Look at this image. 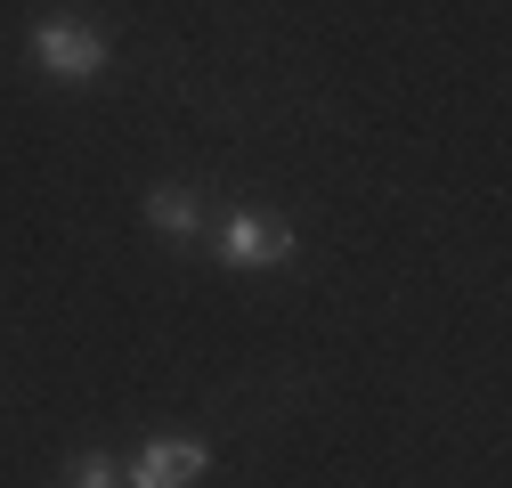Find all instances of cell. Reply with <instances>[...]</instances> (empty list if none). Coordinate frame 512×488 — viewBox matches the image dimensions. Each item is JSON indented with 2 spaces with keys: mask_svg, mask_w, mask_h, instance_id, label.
I'll return each instance as SVG.
<instances>
[{
  "mask_svg": "<svg viewBox=\"0 0 512 488\" xmlns=\"http://www.w3.org/2000/svg\"><path fill=\"white\" fill-rule=\"evenodd\" d=\"M25 49H33V66H41L49 82H98V74H106V57H114L106 33H98L90 17H41Z\"/></svg>",
  "mask_w": 512,
  "mask_h": 488,
  "instance_id": "6da1fadb",
  "label": "cell"
},
{
  "mask_svg": "<svg viewBox=\"0 0 512 488\" xmlns=\"http://www.w3.org/2000/svg\"><path fill=\"white\" fill-rule=\"evenodd\" d=\"M212 253H220L228 269H285V261H293V228H285L277 212H228L220 236H212Z\"/></svg>",
  "mask_w": 512,
  "mask_h": 488,
  "instance_id": "7a4b0ae2",
  "label": "cell"
},
{
  "mask_svg": "<svg viewBox=\"0 0 512 488\" xmlns=\"http://www.w3.org/2000/svg\"><path fill=\"white\" fill-rule=\"evenodd\" d=\"M204 464H212V448L204 440H147L131 464H122V488H187V480H204Z\"/></svg>",
  "mask_w": 512,
  "mask_h": 488,
  "instance_id": "3957f363",
  "label": "cell"
},
{
  "mask_svg": "<svg viewBox=\"0 0 512 488\" xmlns=\"http://www.w3.org/2000/svg\"><path fill=\"white\" fill-rule=\"evenodd\" d=\"M147 228H163V236H204V196H196V188H155V196H147Z\"/></svg>",
  "mask_w": 512,
  "mask_h": 488,
  "instance_id": "277c9868",
  "label": "cell"
},
{
  "mask_svg": "<svg viewBox=\"0 0 512 488\" xmlns=\"http://www.w3.org/2000/svg\"><path fill=\"white\" fill-rule=\"evenodd\" d=\"M66 488H122V464H114V456H74Z\"/></svg>",
  "mask_w": 512,
  "mask_h": 488,
  "instance_id": "5b68a950",
  "label": "cell"
}]
</instances>
